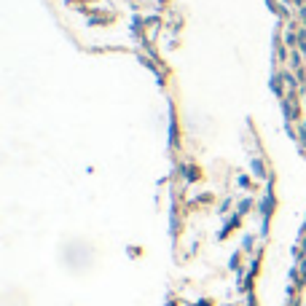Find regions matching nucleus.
Returning <instances> with one entry per match:
<instances>
[{"mask_svg": "<svg viewBox=\"0 0 306 306\" xmlns=\"http://www.w3.org/2000/svg\"><path fill=\"white\" fill-rule=\"evenodd\" d=\"M304 140H306V124H304Z\"/></svg>", "mask_w": 306, "mask_h": 306, "instance_id": "obj_1", "label": "nucleus"}]
</instances>
